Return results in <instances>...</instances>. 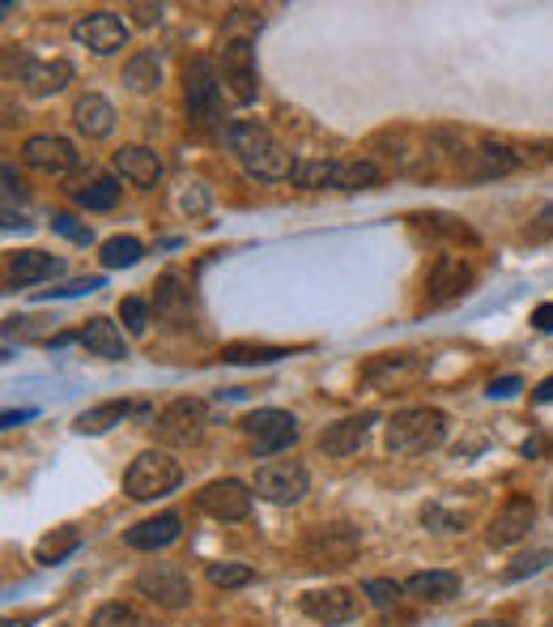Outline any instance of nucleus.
Wrapping results in <instances>:
<instances>
[{
    "mask_svg": "<svg viewBox=\"0 0 553 627\" xmlns=\"http://www.w3.org/2000/svg\"><path fill=\"white\" fill-rule=\"evenodd\" d=\"M299 606L306 619H315V624L324 627H341L358 615V598H353L350 589H311V594H302Z\"/></svg>",
    "mask_w": 553,
    "mask_h": 627,
    "instance_id": "obj_15",
    "label": "nucleus"
},
{
    "mask_svg": "<svg viewBox=\"0 0 553 627\" xmlns=\"http://www.w3.org/2000/svg\"><path fill=\"white\" fill-rule=\"evenodd\" d=\"M290 180L299 188H332V162H324V158H299Z\"/></svg>",
    "mask_w": 553,
    "mask_h": 627,
    "instance_id": "obj_34",
    "label": "nucleus"
},
{
    "mask_svg": "<svg viewBox=\"0 0 553 627\" xmlns=\"http://www.w3.org/2000/svg\"><path fill=\"white\" fill-rule=\"evenodd\" d=\"M77 547H81V534H77L73 525H64V529H51L48 538L34 547V559H39V564H60V559H69Z\"/></svg>",
    "mask_w": 553,
    "mask_h": 627,
    "instance_id": "obj_31",
    "label": "nucleus"
},
{
    "mask_svg": "<svg viewBox=\"0 0 553 627\" xmlns=\"http://www.w3.org/2000/svg\"><path fill=\"white\" fill-rule=\"evenodd\" d=\"M222 141H227V150L239 158V167H243L252 180L276 183L294 176V158L285 155V146H281L264 125H255V120H234V125H227V129H222Z\"/></svg>",
    "mask_w": 553,
    "mask_h": 627,
    "instance_id": "obj_1",
    "label": "nucleus"
},
{
    "mask_svg": "<svg viewBox=\"0 0 553 627\" xmlns=\"http://www.w3.org/2000/svg\"><path fill=\"white\" fill-rule=\"evenodd\" d=\"M448 440V415L434 406H409L388 422V452L396 457H422Z\"/></svg>",
    "mask_w": 553,
    "mask_h": 627,
    "instance_id": "obj_2",
    "label": "nucleus"
},
{
    "mask_svg": "<svg viewBox=\"0 0 553 627\" xmlns=\"http://www.w3.org/2000/svg\"><path fill=\"white\" fill-rule=\"evenodd\" d=\"M73 125L81 137H107V132L115 129V107L107 103L102 94H86V99H77L73 107Z\"/></svg>",
    "mask_w": 553,
    "mask_h": 627,
    "instance_id": "obj_25",
    "label": "nucleus"
},
{
    "mask_svg": "<svg viewBox=\"0 0 553 627\" xmlns=\"http://www.w3.org/2000/svg\"><path fill=\"white\" fill-rule=\"evenodd\" d=\"M90 627H141V619H137V610L124 606V601H107V606L94 610Z\"/></svg>",
    "mask_w": 553,
    "mask_h": 627,
    "instance_id": "obj_38",
    "label": "nucleus"
},
{
    "mask_svg": "<svg viewBox=\"0 0 553 627\" xmlns=\"http://www.w3.org/2000/svg\"><path fill=\"white\" fill-rule=\"evenodd\" d=\"M204 422H209L204 401H197V397H179V401H171V406L158 415L153 431H158V440H162V445L188 448V445H201Z\"/></svg>",
    "mask_w": 553,
    "mask_h": 627,
    "instance_id": "obj_8",
    "label": "nucleus"
},
{
    "mask_svg": "<svg viewBox=\"0 0 553 627\" xmlns=\"http://www.w3.org/2000/svg\"><path fill=\"white\" fill-rule=\"evenodd\" d=\"M115 176L137 183V188H153V183L162 180V158L153 155L150 146H124L115 155Z\"/></svg>",
    "mask_w": 553,
    "mask_h": 627,
    "instance_id": "obj_19",
    "label": "nucleus"
},
{
    "mask_svg": "<svg viewBox=\"0 0 553 627\" xmlns=\"http://www.w3.org/2000/svg\"><path fill=\"white\" fill-rule=\"evenodd\" d=\"M141 257H145V248H141V239H132V236H115L102 243V265H107V269H132Z\"/></svg>",
    "mask_w": 553,
    "mask_h": 627,
    "instance_id": "obj_32",
    "label": "nucleus"
},
{
    "mask_svg": "<svg viewBox=\"0 0 553 627\" xmlns=\"http://www.w3.org/2000/svg\"><path fill=\"white\" fill-rule=\"evenodd\" d=\"M536 236H541V239L553 236V201H550V206H541V213H536Z\"/></svg>",
    "mask_w": 553,
    "mask_h": 627,
    "instance_id": "obj_46",
    "label": "nucleus"
},
{
    "mask_svg": "<svg viewBox=\"0 0 553 627\" xmlns=\"http://www.w3.org/2000/svg\"><path fill=\"white\" fill-rule=\"evenodd\" d=\"M404 594L418 601H452L460 594V576L455 573H418L404 580Z\"/></svg>",
    "mask_w": 553,
    "mask_h": 627,
    "instance_id": "obj_27",
    "label": "nucleus"
},
{
    "mask_svg": "<svg viewBox=\"0 0 553 627\" xmlns=\"http://www.w3.org/2000/svg\"><path fill=\"white\" fill-rule=\"evenodd\" d=\"M209 580H213L218 589H243V585L255 580V573L248 564H209Z\"/></svg>",
    "mask_w": 553,
    "mask_h": 627,
    "instance_id": "obj_37",
    "label": "nucleus"
},
{
    "mask_svg": "<svg viewBox=\"0 0 553 627\" xmlns=\"http://www.w3.org/2000/svg\"><path fill=\"white\" fill-rule=\"evenodd\" d=\"M179 517L175 512H162V517H153V521H141V525H132L124 534V543L132 550H162V547H171L179 538Z\"/></svg>",
    "mask_w": 553,
    "mask_h": 627,
    "instance_id": "obj_24",
    "label": "nucleus"
},
{
    "mask_svg": "<svg viewBox=\"0 0 553 627\" xmlns=\"http://www.w3.org/2000/svg\"><path fill=\"white\" fill-rule=\"evenodd\" d=\"M243 436H248L255 457H276V452L299 445V418L285 415V410H255L243 418Z\"/></svg>",
    "mask_w": 553,
    "mask_h": 627,
    "instance_id": "obj_6",
    "label": "nucleus"
},
{
    "mask_svg": "<svg viewBox=\"0 0 553 627\" xmlns=\"http://www.w3.org/2000/svg\"><path fill=\"white\" fill-rule=\"evenodd\" d=\"M73 39L99 56H115L128 43V27L115 13H86L73 22Z\"/></svg>",
    "mask_w": 553,
    "mask_h": 627,
    "instance_id": "obj_13",
    "label": "nucleus"
},
{
    "mask_svg": "<svg viewBox=\"0 0 553 627\" xmlns=\"http://www.w3.org/2000/svg\"><path fill=\"white\" fill-rule=\"evenodd\" d=\"M379 171L371 158H358V162H332V188L336 192H358V188H371L379 183Z\"/></svg>",
    "mask_w": 553,
    "mask_h": 627,
    "instance_id": "obj_30",
    "label": "nucleus"
},
{
    "mask_svg": "<svg viewBox=\"0 0 553 627\" xmlns=\"http://www.w3.org/2000/svg\"><path fill=\"white\" fill-rule=\"evenodd\" d=\"M22 158H26V167L39 171V176H69V171H77V162H81V155L73 150V141H64V137H56V132L30 137L22 146Z\"/></svg>",
    "mask_w": 553,
    "mask_h": 627,
    "instance_id": "obj_12",
    "label": "nucleus"
},
{
    "mask_svg": "<svg viewBox=\"0 0 553 627\" xmlns=\"http://www.w3.org/2000/svg\"><path fill=\"white\" fill-rule=\"evenodd\" d=\"M128 415H145V406H128V401H102L94 410H81L73 418V431L77 436H102L111 427H120Z\"/></svg>",
    "mask_w": 553,
    "mask_h": 627,
    "instance_id": "obj_23",
    "label": "nucleus"
},
{
    "mask_svg": "<svg viewBox=\"0 0 553 627\" xmlns=\"http://www.w3.org/2000/svg\"><path fill=\"white\" fill-rule=\"evenodd\" d=\"M69 81H73V64L69 60H30L22 86L34 99H43V94H60Z\"/></svg>",
    "mask_w": 553,
    "mask_h": 627,
    "instance_id": "obj_22",
    "label": "nucleus"
},
{
    "mask_svg": "<svg viewBox=\"0 0 553 627\" xmlns=\"http://www.w3.org/2000/svg\"><path fill=\"white\" fill-rule=\"evenodd\" d=\"M222 86L234 103H252L260 78H255V52L252 39H222Z\"/></svg>",
    "mask_w": 553,
    "mask_h": 627,
    "instance_id": "obj_10",
    "label": "nucleus"
},
{
    "mask_svg": "<svg viewBox=\"0 0 553 627\" xmlns=\"http://www.w3.org/2000/svg\"><path fill=\"white\" fill-rule=\"evenodd\" d=\"M179 482H183L179 461L175 457H167V452H158V448L137 452V461H132L124 474V491H128V499H137V504H150V499L171 496Z\"/></svg>",
    "mask_w": 553,
    "mask_h": 627,
    "instance_id": "obj_3",
    "label": "nucleus"
},
{
    "mask_svg": "<svg viewBox=\"0 0 553 627\" xmlns=\"http://www.w3.org/2000/svg\"><path fill=\"white\" fill-rule=\"evenodd\" d=\"M362 594L371 598V606H375V610H392V606L401 601L404 585H396V580H388V576H371V580L362 585Z\"/></svg>",
    "mask_w": 553,
    "mask_h": 627,
    "instance_id": "obj_35",
    "label": "nucleus"
},
{
    "mask_svg": "<svg viewBox=\"0 0 553 627\" xmlns=\"http://www.w3.org/2000/svg\"><path fill=\"white\" fill-rule=\"evenodd\" d=\"M81 346H86L90 355H99V359H111V364L128 359L124 334H120V325H115V320H107V316H94V320L81 329Z\"/></svg>",
    "mask_w": 553,
    "mask_h": 627,
    "instance_id": "obj_21",
    "label": "nucleus"
},
{
    "mask_svg": "<svg viewBox=\"0 0 553 627\" xmlns=\"http://www.w3.org/2000/svg\"><path fill=\"white\" fill-rule=\"evenodd\" d=\"M532 521H536L532 499L529 496H511L503 508H499V517L490 521V529H485V543H490V547H511V543H520V538L529 534Z\"/></svg>",
    "mask_w": 553,
    "mask_h": 627,
    "instance_id": "obj_14",
    "label": "nucleus"
},
{
    "mask_svg": "<svg viewBox=\"0 0 553 627\" xmlns=\"http://www.w3.org/2000/svg\"><path fill=\"white\" fill-rule=\"evenodd\" d=\"M276 359H290V350L281 346H227L222 350V364H276Z\"/></svg>",
    "mask_w": 553,
    "mask_h": 627,
    "instance_id": "obj_33",
    "label": "nucleus"
},
{
    "mask_svg": "<svg viewBox=\"0 0 553 627\" xmlns=\"http://www.w3.org/2000/svg\"><path fill=\"white\" fill-rule=\"evenodd\" d=\"M56 273H60V257L39 252V248L9 257V287H39V282H51Z\"/></svg>",
    "mask_w": 553,
    "mask_h": 627,
    "instance_id": "obj_20",
    "label": "nucleus"
},
{
    "mask_svg": "<svg viewBox=\"0 0 553 627\" xmlns=\"http://www.w3.org/2000/svg\"><path fill=\"white\" fill-rule=\"evenodd\" d=\"M197 508L213 521H248L252 517V487L239 478H218V482L201 487Z\"/></svg>",
    "mask_w": 553,
    "mask_h": 627,
    "instance_id": "obj_11",
    "label": "nucleus"
},
{
    "mask_svg": "<svg viewBox=\"0 0 553 627\" xmlns=\"http://www.w3.org/2000/svg\"><path fill=\"white\" fill-rule=\"evenodd\" d=\"M73 201L81 209H90V213H107V209L120 206V180L94 176V180H86L81 188H73Z\"/></svg>",
    "mask_w": 553,
    "mask_h": 627,
    "instance_id": "obj_28",
    "label": "nucleus"
},
{
    "mask_svg": "<svg viewBox=\"0 0 553 627\" xmlns=\"http://www.w3.org/2000/svg\"><path fill=\"white\" fill-rule=\"evenodd\" d=\"M94 290H102V278H73L56 290H39V299H73V295H94Z\"/></svg>",
    "mask_w": 553,
    "mask_h": 627,
    "instance_id": "obj_41",
    "label": "nucleus"
},
{
    "mask_svg": "<svg viewBox=\"0 0 553 627\" xmlns=\"http://www.w3.org/2000/svg\"><path fill=\"white\" fill-rule=\"evenodd\" d=\"M553 564V550H532V555H524V559H515L511 568L503 573V580H524V576H536L545 573Z\"/></svg>",
    "mask_w": 553,
    "mask_h": 627,
    "instance_id": "obj_39",
    "label": "nucleus"
},
{
    "mask_svg": "<svg viewBox=\"0 0 553 627\" xmlns=\"http://www.w3.org/2000/svg\"><path fill=\"white\" fill-rule=\"evenodd\" d=\"M358 550H362V534L345 521L320 525V529H311L306 543H302V555H306L311 568H345Z\"/></svg>",
    "mask_w": 553,
    "mask_h": 627,
    "instance_id": "obj_5",
    "label": "nucleus"
},
{
    "mask_svg": "<svg viewBox=\"0 0 553 627\" xmlns=\"http://www.w3.org/2000/svg\"><path fill=\"white\" fill-rule=\"evenodd\" d=\"M422 525H426V529H439V534H452V529H460L464 521H460V517H448L439 504H426V508H422Z\"/></svg>",
    "mask_w": 553,
    "mask_h": 627,
    "instance_id": "obj_42",
    "label": "nucleus"
},
{
    "mask_svg": "<svg viewBox=\"0 0 553 627\" xmlns=\"http://www.w3.org/2000/svg\"><path fill=\"white\" fill-rule=\"evenodd\" d=\"M137 589L158 606H167V610H183L192 601V580L179 564H145L137 573Z\"/></svg>",
    "mask_w": 553,
    "mask_h": 627,
    "instance_id": "obj_9",
    "label": "nucleus"
},
{
    "mask_svg": "<svg viewBox=\"0 0 553 627\" xmlns=\"http://www.w3.org/2000/svg\"><path fill=\"white\" fill-rule=\"evenodd\" d=\"M4 231H30L26 218H13V209H4Z\"/></svg>",
    "mask_w": 553,
    "mask_h": 627,
    "instance_id": "obj_49",
    "label": "nucleus"
},
{
    "mask_svg": "<svg viewBox=\"0 0 553 627\" xmlns=\"http://www.w3.org/2000/svg\"><path fill=\"white\" fill-rule=\"evenodd\" d=\"M128 13H132L141 27H158V22H162V4H132Z\"/></svg>",
    "mask_w": 553,
    "mask_h": 627,
    "instance_id": "obj_44",
    "label": "nucleus"
},
{
    "mask_svg": "<svg viewBox=\"0 0 553 627\" xmlns=\"http://www.w3.org/2000/svg\"><path fill=\"white\" fill-rule=\"evenodd\" d=\"M124 86L128 90H137V94H150L162 86V60L158 52H137L132 60L124 64Z\"/></svg>",
    "mask_w": 553,
    "mask_h": 627,
    "instance_id": "obj_29",
    "label": "nucleus"
},
{
    "mask_svg": "<svg viewBox=\"0 0 553 627\" xmlns=\"http://www.w3.org/2000/svg\"><path fill=\"white\" fill-rule=\"evenodd\" d=\"M473 627H511V624H503V619H481V624H473Z\"/></svg>",
    "mask_w": 553,
    "mask_h": 627,
    "instance_id": "obj_51",
    "label": "nucleus"
},
{
    "mask_svg": "<svg viewBox=\"0 0 553 627\" xmlns=\"http://www.w3.org/2000/svg\"><path fill=\"white\" fill-rule=\"evenodd\" d=\"M371 422H375V415L336 418L332 427H324V436H320V452H328V457H353L358 448L366 445V427Z\"/></svg>",
    "mask_w": 553,
    "mask_h": 627,
    "instance_id": "obj_18",
    "label": "nucleus"
},
{
    "mask_svg": "<svg viewBox=\"0 0 553 627\" xmlns=\"http://www.w3.org/2000/svg\"><path fill=\"white\" fill-rule=\"evenodd\" d=\"M22 418H30V410H18V415H13V410H9V415H4V427H18V422H22Z\"/></svg>",
    "mask_w": 553,
    "mask_h": 627,
    "instance_id": "obj_50",
    "label": "nucleus"
},
{
    "mask_svg": "<svg viewBox=\"0 0 553 627\" xmlns=\"http://www.w3.org/2000/svg\"><path fill=\"white\" fill-rule=\"evenodd\" d=\"M532 325H536L541 334H553V303H541V308L532 312Z\"/></svg>",
    "mask_w": 553,
    "mask_h": 627,
    "instance_id": "obj_45",
    "label": "nucleus"
},
{
    "mask_svg": "<svg viewBox=\"0 0 553 627\" xmlns=\"http://www.w3.org/2000/svg\"><path fill=\"white\" fill-rule=\"evenodd\" d=\"M4 197L13 201V197H22V180H18V171L4 162Z\"/></svg>",
    "mask_w": 553,
    "mask_h": 627,
    "instance_id": "obj_47",
    "label": "nucleus"
},
{
    "mask_svg": "<svg viewBox=\"0 0 553 627\" xmlns=\"http://www.w3.org/2000/svg\"><path fill=\"white\" fill-rule=\"evenodd\" d=\"M473 158V180H499V176H511L515 167H520V155L511 150V146H499V141H485L477 155H469Z\"/></svg>",
    "mask_w": 553,
    "mask_h": 627,
    "instance_id": "obj_26",
    "label": "nucleus"
},
{
    "mask_svg": "<svg viewBox=\"0 0 553 627\" xmlns=\"http://www.w3.org/2000/svg\"><path fill=\"white\" fill-rule=\"evenodd\" d=\"M520 389H524V380H520V376H499V380L490 385V397H499V401H503V397H515Z\"/></svg>",
    "mask_w": 553,
    "mask_h": 627,
    "instance_id": "obj_43",
    "label": "nucleus"
},
{
    "mask_svg": "<svg viewBox=\"0 0 553 627\" xmlns=\"http://www.w3.org/2000/svg\"><path fill=\"white\" fill-rule=\"evenodd\" d=\"M306 487H311V474L302 461H269V466L255 470V496L276 504V508L299 504L306 496Z\"/></svg>",
    "mask_w": 553,
    "mask_h": 627,
    "instance_id": "obj_7",
    "label": "nucleus"
},
{
    "mask_svg": "<svg viewBox=\"0 0 553 627\" xmlns=\"http://www.w3.org/2000/svg\"><path fill=\"white\" fill-rule=\"evenodd\" d=\"M153 316L171 320V325H183L192 316V295H188V278L179 269H167L153 287Z\"/></svg>",
    "mask_w": 553,
    "mask_h": 627,
    "instance_id": "obj_17",
    "label": "nucleus"
},
{
    "mask_svg": "<svg viewBox=\"0 0 553 627\" xmlns=\"http://www.w3.org/2000/svg\"><path fill=\"white\" fill-rule=\"evenodd\" d=\"M532 401H536V406H550V401H553V376H550V380H541V385H536Z\"/></svg>",
    "mask_w": 553,
    "mask_h": 627,
    "instance_id": "obj_48",
    "label": "nucleus"
},
{
    "mask_svg": "<svg viewBox=\"0 0 553 627\" xmlns=\"http://www.w3.org/2000/svg\"><path fill=\"white\" fill-rule=\"evenodd\" d=\"M183 107L197 129H213L222 120V73L213 60H192L183 73Z\"/></svg>",
    "mask_w": 553,
    "mask_h": 627,
    "instance_id": "obj_4",
    "label": "nucleus"
},
{
    "mask_svg": "<svg viewBox=\"0 0 553 627\" xmlns=\"http://www.w3.org/2000/svg\"><path fill=\"white\" fill-rule=\"evenodd\" d=\"M4 627H26L22 619H4Z\"/></svg>",
    "mask_w": 553,
    "mask_h": 627,
    "instance_id": "obj_52",
    "label": "nucleus"
},
{
    "mask_svg": "<svg viewBox=\"0 0 553 627\" xmlns=\"http://www.w3.org/2000/svg\"><path fill=\"white\" fill-rule=\"evenodd\" d=\"M473 287V269L460 261V257H439L434 261V269H430V303L434 308H443V303H452V299H460L464 290Z\"/></svg>",
    "mask_w": 553,
    "mask_h": 627,
    "instance_id": "obj_16",
    "label": "nucleus"
},
{
    "mask_svg": "<svg viewBox=\"0 0 553 627\" xmlns=\"http://www.w3.org/2000/svg\"><path fill=\"white\" fill-rule=\"evenodd\" d=\"M120 325H124L132 338H141L150 329V303L141 295H128L124 303H120Z\"/></svg>",
    "mask_w": 553,
    "mask_h": 627,
    "instance_id": "obj_36",
    "label": "nucleus"
},
{
    "mask_svg": "<svg viewBox=\"0 0 553 627\" xmlns=\"http://www.w3.org/2000/svg\"><path fill=\"white\" fill-rule=\"evenodd\" d=\"M51 231H60L64 239H73V243H94V231L86 227V222H77L73 213H51Z\"/></svg>",
    "mask_w": 553,
    "mask_h": 627,
    "instance_id": "obj_40",
    "label": "nucleus"
}]
</instances>
